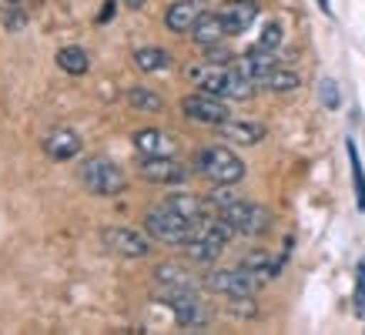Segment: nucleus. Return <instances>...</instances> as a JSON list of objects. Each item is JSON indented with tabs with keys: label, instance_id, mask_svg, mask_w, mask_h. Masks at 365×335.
<instances>
[{
	"label": "nucleus",
	"instance_id": "f257e3e1",
	"mask_svg": "<svg viewBox=\"0 0 365 335\" xmlns=\"http://www.w3.org/2000/svg\"><path fill=\"white\" fill-rule=\"evenodd\" d=\"M144 232L151 234L155 242H165V245H185L195 238L198 232V222H188L185 215H178L175 208L168 205H158L144 215Z\"/></svg>",
	"mask_w": 365,
	"mask_h": 335
},
{
	"label": "nucleus",
	"instance_id": "f03ea898",
	"mask_svg": "<svg viewBox=\"0 0 365 335\" xmlns=\"http://www.w3.org/2000/svg\"><path fill=\"white\" fill-rule=\"evenodd\" d=\"M195 168H198V175H205L211 185H238V181L245 178V161L225 145L205 148V151L195 158Z\"/></svg>",
	"mask_w": 365,
	"mask_h": 335
},
{
	"label": "nucleus",
	"instance_id": "7ed1b4c3",
	"mask_svg": "<svg viewBox=\"0 0 365 335\" xmlns=\"http://www.w3.org/2000/svg\"><path fill=\"white\" fill-rule=\"evenodd\" d=\"M81 181H84V188L91 195H98V198H114V195H121L128 188V178H124V171L114 165L111 158H88L84 165H81Z\"/></svg>",
	"mask_w": 365,
	"mask_h": 335
},
{
	"label": "nucleus",
	"instance_id": "20e7f679",
	"mask_svg": "<svg viewBox=\"0 0 365 335\" xmlns=\"http://www.w3.org/2000/svg\"><path fill=\"white\" fill-rule=\"evenodd\" d=\"M201 285L208 292H215V295H228V299L255 295V292H258V279L242 265L238 268H215V272H208V275L201 279Z\"/></svg>",
	"mask_w": 365,
	"mask_h": 335
},
{
	"label": "nucleus",
	"instance_id": "39448f33",
	"mask_svg": "<svg viewBox=\"0 0 365 335\" xmlns=\"http://www.w3.org/2000/svg\"><path fill=\"white\" fill-rule=\"evenodd\" d=\"M222 215L228 222L235 225V232L245 234V238H258V234H265L272 228V215L262 208V205H255V201H232L228 208H222Z\"/></svg>",
	"mask_w": 365,
	"mask_h": 335
},
{
	"label": "nucleus",
	"instance_id": "423d86ee",
	"mask_svg": "<svg viewBox=\"0 0 365 335\" xmlns=\"http://www.w3.org/2000/svg\"><path fill=\"white\" fill-rule=\"evenodd\" d=\"M181 114H185L188 121L208 124V128H218V124H225L228 118H232V111H228L225 98H218V94H208V91L188 94V98L181 100Z\"/></svg>",
	"mask_w": 365,
	"mask_h": 335
},
{
	"label": "nucleus",
	"instance_id": "0eeeda50",
	"mask_svg": "<svg viewBox=\"0 0 365 335\" xmlns=\"http://www.w3.org/2000/svg\"><path fill=\"white\" fill-rule=\"evenodd\" d=\"M101 242H104V248L108 252H114V255L121 258H148L151 255V238L141 232H134V228H104L101 232Z\"/></svg>",
	"mask_w": 365,
	"mask_h": 335
},
{
	"label": "nucleus",
	"instance_id": "6e6552de",
	"mask_svg": "<svg viewBox=\"0 0 365 335\" xmlns=\"http://www.w3.org/2000/svg\"><path fill=\"white\" fill-rule=\"evenodd\" d=\"M161 299H165V305L175 312L181 329H201V325H205V309H201L198 295L191 289H165Z\"/></svg>",
	"mask_w": 365,
	"mask_h": 335
},
{
	"label": "nucleus",
	"instance_id": "1a4fd4ad",
	"mask_svg": "<svg viewBox=\"0 0 365 335\" xmlns=\"http://www.w3.org/2000/svg\"><path fill=\"white\" fill-rule=\"evenodd\" d=\"M138 175L144 181H151V185H181V181L188 178V168L175 161L171 158H141V165H138Z\"/></svg>",
	"mask_w": 365,
	"mask_h": 335
},
{
	"label": "nucleus",
	"instance_id": "9d476101",
	"mask_svg": "<svg viewBox=\"0 0 365 335\" xmlns=\"http://www.w3.org/2000/svg\"><path fill=\"white\" fill-rule=\"evenodd\" d=\"M134 148L141 158H171L178 151V141L168 131H158V128H144V131L134 134Z\"/></svg>",
	"mask_w": 365,
	"mask_h": 335
},
{
	"label": "nucleus",
	"instance_id": "9b49d317",
	"mask_svg": "<svg viewBox=\"0 0 365 335\" xmlns=\"http://www.w3.org/2000/svg\"><path fill=\"white\" fill-rule=\"evenodd\" d=\"M218 14H222L228 37H235V34H245L255 24V17H258V4H255V0H228V4H222V11Z\"/></svg>",
	"mask_w": 365,
	"mask_h": 335
},
{
	"label": "nucleus",
	"instance_id": "f8f14e48",
	"mask_svg": "<svg viewBox=\"0 0 365 335\" xmlns=\"http://www.w3.org/2000/svg\"><path fill=\"white\" fill-rule=\"evenodd\" d=\"M81 151V134L71 131V128H54L47 131L44 138V155L51 161H71V158Z\"/></svg>",
	"mask_w": 365,
	"mask_h": 335
},
{
	"label": "nucleus",
	"instance_id": "ddd939ff",
	"mask_svg": "<svg viewBox=\"0 0 365 335\" xmlns=\"http://www.w3.org/2000/svg\"><path fill=\"white\" fill-rule=\"evenodd\" d=\"M218 134H222L225 141L252 148V145H262L268 131H265V124H258V121H235V118H228L225 124H218Z\"/></svg>",
	"mask_w": 365,
	"mask_h": 335
},
{
	"label": "nucleus",
	"instance_id": "4468645a",
	"mask_svg": "<svg viewBox=\"0 0 365 335\" xmlns=\"http://www.w3.org/2000/svg\"><path fill=\"white\" fill-rule=\"evenodd\" d=\"M201 17V7L198 0H178V4H171L165 14V27L175 34H191V27H195V21Z\"/></svg>",
	"mask_w": 365,
	"mask_h": 335
},
{
	"label": "nucleus",
	"instance_id": "2eb2a0df",
	"mask_svg": "<svg viewBox=\"0 0 365 335\" xmlns=\"http://www.w3.org/2000/svg\"><path fill=\"white\" fill-rule=\"evenodd\" d=\"M222 37H228L222 14H201L198 21H195V27H191V41H195V44H201V47L218 44Z\"/></svg>",
	"mask_w": 365,
	"mask_h": 335
},
{
	"label": "nucleus",
	"instance_id": "dca6fc26",
	"mask_svg": "<svg viewBox=\"0 0 365 335\" xmlns=\"http://www.w3.org/2000/svg\"><path fill=\"white\" fill-rule=\"evenodd\" d=\"M155 282L161 285V289H191L195 292V285H198V279L191 275L185 265H175V262H165V265L155 268Z\"/></svg>",
	"mask_w": 365,
	"mask_h": 335
},
{
	"label": "nucleus",
	"instance_id": "f3484780",
	"mask_svg": "<svg viewBox=\"0 0 365 335\" xmlns=\"http://www.w3.org/2000/svg\"><path fill=\"white\" fill-rule=\"evenodd\" d=\"M134 67L144 74H161V71H171V54L165 47H141L134 51Z\"/></svg>",
	"mask_w": 365,
	"mask_h": 335
},
{
	"label": "nucleus",
	"instance_id": "a211bd4d",
	"mask_svg": "<svg viewBox=\"0 0 365 335\" xmlns=\"http://www.w3.org/2000/svg\"><path fill=\"white\" fill-rule=\"evenodd\" d=\"M258 88L265 91H275V94H288V91L302 88V78L295 74V71H285V67H272L268 74H262V78L255 81Z\"/></svg>",
	"mask_w": 365,
	"mask_h": 335
},
{
	"label": "nucleus",
	"instance_id": "6ab92c4d",
	"mask_svg": "<svg viewBox=\"0 0 365 335\" xmlns=\"http://www.w3.org/2000/svg\"><path fill=\"white\" fill-rule=\"evenodd\" d=\"M54 61H57V67H61V71H67V74H74V78H81V74H88V67H91L88 51H84V47H61Z\"/></svg>",
	"mask_w": 365,
	"mask_h": 335
},
{
	"label": "nucleus",
	"instance_id": "aec40b11",
	"mask_svg": "<svg viewBox=\"0 0 365 335\" xmlns=\"http://www.w3.org/2000/svg\"><path fill=\"white\" fill-rule=\"evenodd\" d=\"M168 208H175L178 215H185L188 222H201L205 218V201L198 195H185V191H178V195H168L165 201Z\"/></svg>",
	"mask_w": 365,
	"mask_h": 335
},
{
	"label": "nucleus",
	"instance_id": "412c9836",
	"mask_svg": "<svg viewBox=\"0 0 365 335\" xmlns=\"http://www.w3.org/2000/svg\"><path fill=\"white\" fill-rule=\"evenodd\" d=\"M242 268H248V272H252L258 282H268V279H275L282 265H278V262L268 255V252H252V255L242 258Z\"/></svg>",
	"mask_w": 365,
	"mask_h": 335
},
{
	"label": "nucleus",
	"instance_id": "4be33fe9",
	"mask_svg": "<svg viewBox=\"0 0 365 335\" xmlns=\"http://www.w3.org/2000/svg\"><path fill=\"white\" fill-rule=\"evenodd\" d=\"M128 104H131L134 111H144V114L165 111V98L155 94L151 88H128Z\"/></svg>",
	"mask_w": 365,
	"mask_h": 335
},
{
	"label": "nucleus",
	"instance_id": "5701e85b",
	"mask_svg": "<svg viewBox=\"0 0 365 335\" xmlns=\"http://www.w3.org/2000/svg\"><path fill=\"white\" fill-rule=\"evenodd\" d=\"M349 161H352V178H355V201H359V208H365V171L352 141H349Z\"/></svg>",
	"mask_w": 365,
	"mask_h": 335
},
{
	"label": "nucleus",
	"instance_id": "b1692460",
	"mask_svg": "<svg viewBox=\"0 0 365 335\" xmlns=\"http://www.w3.org/2000/svg\"><path fill=\"white\" fill-rule=\"evenodd\" d=\"M208 201L218 208V212H222V208H228L232 201H238V191H235L232 185H215V188H211V195H208Z\"/></svg>",
	"mask_w": 365,
	"mask_h": 335
},
{
	"label": "nucleus",
	"instance_id": "393cba45",
	"mask_svg": "<svg viewBox=\"0 0 365 335\" xmlns=\"http://www.w3.org/2000/svg\"><path fill=\"white\" fill-rule=\"evenodd\" d=\"M319 98H322V104H325V108H332V111L342 104V94H339V84H335V81H322Z\"/></svg>",
	"mask_w": 365,
	"mask_h": 335
},
{
	"label": "nucleus",
	"instance_id": "a878e982",
	"mask_svg": "<svg viewBox=\"0 0 365 335\" xmlns=\"http://www.w3.org/2000/svg\"><path fill=\"white\" fill-rule=\"evenodd\" d=\"M355 312L365 315V262H359V279H355Z\"/></svg>",
	"mask_w": 365,
	"mask_h": 335
},
{
	"label": "nucleus",
	"instance_id": "bb28decb",
	"mask_svg": "<svg viewBox=\"0 0 365 335\" xmlns=\"http://www.w3.org/2000/svg\"><path fill=\"white\" fill-rule=\"evenodd\" d=\"M282 44V27L278 24H268L265 31H262V41H258V47H265V51H272V47Z\"/></svg>",
	"mask_w": 365,
	"mask_h": 335
},
{
	"label": "nucleus",
	"instance_id": "cd10ccee",
	"mask_svg": "<svg viewBox=\"0 0 365 335\" xmlns=\"http://www.w3.org/2000/svg\"><path fill=\"white\" fill-rule=\"evenodd\" d=\"M319 7H322L325 14H329V0H319Z\"/></svg>",
	"mask_w": 365,
	"mask_h": 335
},
{
	"label": "nucleus",
	"instance_id": "c85d7f7f",
	"mask_svg": "<svg viewBox=\"0 0 365 335\" xmlns=\"http://www.w3.org/2000/svg\"><path fill=\"white\" fill-rule=\"evenodd\" d=\"M128 4H131V7H141V4H144V0H128Z\"/></svg>",
	"mask_w": 365,
	"mask_h": 335
},
{
	"label": "nucleus",
	"instance_id": "c756f323",
	"mask_svg": "<svg viewBox=\"0 0 365 335\" xmlns=\"http://www.w3.org/2000/svg\"><path fill=\"white\" fill-rule=\"evenodd\" d=\"M14 4H17V0H14Z\"/></svg>",
	"mask_w": 365,
	"mask_h": 335
}]
</instances>
